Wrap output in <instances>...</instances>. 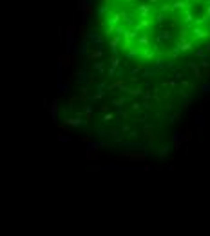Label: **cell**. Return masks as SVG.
Here are the masks:
<instances>
[{
  "mask_svg": "<svg viewBox=\"0 0 210 236\" xmlns=\"http://www.w3.org/2000/svg\"><path fill=\"white\" fill-rule=\"evenodd\" d=\"M205 49H206V51L210 53V42H206V44H205Z\"/></svg>",
  "mask_w": 210,
  "mask_h": 236,
  "instance_id": "obj_8",
  "label": "cell"
},
{
  "mask_svg": "<svg viewBox=\"0 0 210 236\" xmlns=\"http://www.w3.org/2000/svg\"><path fill=\"white\" fill-rule=\"evenodd\" d=\"M205 16H208V18H210V4H208V7H206V15H205Z\"/></svg>",
  "mask_w": 210,
  "mask_h": 236,
  "instance_id": "obj_9",
  "label": "cell"
},
{
  "mask_svg": "<svg viewBox=\"0 0 210 236\" xmlns=\"http://www.w3.org/2000/svg\"><path fill=\"white\" fill-rule=\"evenodd\" d=\"M189 4H186V2H181V0H178V2H174L172 4V9L174 11H178V9H183V11H189Z\"/></svg>",
  "mask_w": 210,
  "mask_h": 236,
  "instance_id": "obj_3",
  "label": "cell"
},
{
  "mask_svg": "<svg viewBox=\"0 0 210 236\" xmlns=\"http://www.w3.org/2000/svg\"><path fill=\"white\" fill-rule=\"evenodd\" d=\"M156 2H159V0H150V6H154Z\"/></svg>",
  "mask_w": 210,
  "mask_h": 236,
  "instance_id": "obj_10",
  "label": "cell"
},
{
  "mask_svg": "<svg viewBox=\"0 0 210 236\" xmlns=\"http://www.w3.org/2000/svg\"><path fill=\"white\" fill-rule=\"evenodd\" d=\"M197 2H199V0H186V4H189V6L190 4H197Z\"/></svg>",
  "mask_w": 210,
  "mask_h": 236,
  "instance_id": "obj_6",
  "label": "cell"
},
{
  "mask_svg": "<svg viewBox=\"0 0 210 236\" xmlns=\"http://www.w3.org/2000/svg\"><path fill=\"white\" fill-rule=\"evenodd\" d=\"M192 40H194V44L196 42H199V40H206V38H210V31H206V29H203V27H194L192 29Z\"/></svg>",
  "mask_w": 210,
  "mask_h": 236,
  "instance_id": "obj_1",
  "label": "cell"
},
{
  "mask_svg": "<svg viewBox=\"0 0 210 236\" xmlns=\"http://www.w3.org/2000/svg\"><path fill=\"white\" fill-rule=\"evenodd\" d=\"M167 20V16H165V13H158V16H156V22H159V24H163Z\"/></svg>",
  "mask_w": 210,
  "mask_h": 236,
  "instance_id": "obj_5",
  "label": "cell"
},
{
  "mask_svg": "<svg viewBox=\"0 0 210 236\" xmlns=\"http://www.w3.org/2000/svg\"><path fill=\"white\" fill-rule=\"evenodd\" d=\"M122 2H123V4H134L136 0H122Z\"/></svg>",
  "mask_w": 210,
  "mask_h": 236,
  "instance_id": "obj_7",
  "label": "cell"
},
{
  "mask_svg": "<svg viewBox=\"0 0 210 236\" xmlns=\"http://www.w3.org/2000/svg\"><path fill=\"white\" fill-rule=\"evenodd\" d=\"M152 9H154V6H150V4H138V13H139V18H150Z\"/></svg>",
  "mask_w": 210,
  "mask_h": 236,
  "instance_id": "obj_2",
  "label": "cell"
},
{
  "mask_svg": "<svg viewBox=\"0 0 210 236\" xmlns=\"http://www.w3.org/2000/svg\"><path fill=\"white\" fill-rule=\"evenodd\" d=\"M169 11H174V9H172V4H163L159 13H169Z\"/></svg>",
  "mask_w": 210,
  "mask_h": 236,
  "instance_id": "obj_4",
  "label": "cell"
}]
</instances>
